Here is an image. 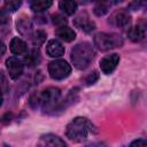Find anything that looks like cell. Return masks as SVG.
<instances>
[{
	"mask_svg": "<svg viewBox=\"0 0 147 147\" xmlns=\"http://www.w3.org/2000/svg\"><path fill=\"white\" fill-rule=\"evenodd\" d=\"M130 147H147V142L145 139H137L131 142Z\"/></svg>",
	"mask_w": 147,
	"mask_h": 147,
	"instance_id": "d4e9b609",
	"label": "cell"
},
{
	"mask_svg": "<svg viewBox=\"0 0 147 147\" xmlns=\"http://www.w3.org/2000/svg\"><path fill=\"white\" fill-rule=\"evenodd\" d=\"M5 52H6V45L0 40V57L5 54Z\"/></svg>",
	"mask_w": 147,
	"mask_h": 147,
	"instance_id": "f1b7e54d",
	"label": "cell"
},
{
	"mask_svg": "<svg viewBox=\"0 0 147 147\" xmlns=\"http://www.w3.org/2000/svg\"><path fill=\"white\" fill-rule=\"evenodd\" d=\"M91 132H92L91 122L86 117H82V116L75 117L65 127L67 137L75 142L84 141Z\"/></svg>",
	"mask_w": 147,
	"mask_h": 147,
	"instance_id": "6da1fadb",
	"label": "cell"
},
{
	"mask_svg": "<svg viewBox=\"0 0 147 147\" xmlns=\"http://www.w3.org/2000/svg\"><path fill=\"white\" fill-rule=\"evenodd\" d=\"M46 53L51 57H60L64 54V46L56 39H52L46 45Z\"/></svg>",
	"mask_w": 147,
	"mask_h": 147,
	"instance_id": "8fae6325",
	"label": "cell"
},
{
	"mask_svg": "<svg viewBox=\"0 0 147 147\" xmlns=\"http://www.w3.org/2000/svg\"><path fill=\"white\" fill-rule=\"evenodd\" d=\"M119 62V55L117 53H113V54H109V55H106L105 57L101 59L100 61V68H101V71L106 75H109L111 74L117 64Z\"/></svg>",
	"mask_w": 147,
	"mask_h": 147,
	"instance_id": "52a82bcc",
	"label": "cell"
},
{
	"mask_svg": "<svg viewBox=\"0 0 147 147\" xmlns=\"http://www.w3.org/2000/svg\"><path fill=\"white\" fill-rule=\"evenodd\" d=\"M86 147H108L105 142H100V141H98V142H92V144H90V145H87Z\"/></svg>",
	"mask_w": 147,
	"mask_h": 147,
	"instance_id": "4316f807",
	"label": "cell"
},
{
	"mask_svg": "<svg viewBox=\"0 0 147 147\" xmlns=\"http://www.w3.org/2000/svg\"><path fill=\"white\" fill-rule=\"evenodd\" d=\"M40 60H41V59H40V53H39L38 49H33V51H32L30 54H28V56H25V59H24L25 63L29 64L30 67L38 64V63L40 62Z\"/></svg>",
	"mask_w": 147,
	"mask_h": 147,
	"instance_id": "d6986e66",
	"label": "cell"
},
{
	"mask_svg": "<svg viewBox=\"0 0 147 147\" xmlns=\"http://www.w3.org/2000/svg\"><path fill=\"white\" fill-rule=\"evenodd\" d=\"M55 34H56L59 38H61L62 40L68 41V42L72 41V40L76 38V32H75L71 28H69V26L57 28L56 31H55Z\"/></svg>",
	"mask_w": 147,
	"mask_h": 147,
	"instance_id": "5bb4252c",
	"label": "cell"
},
{
	"mask_svg": "<svg viewBox=\"0 0 147 147\" xmlns=\"http://www.w3.org/2000/svg\"><path fill=\"white\" fill-rule=\"evenodd\" d=\"M36 147H67L65 142L57 136L48 133L40 137Z\"/></svg>",
	"mask_w": 147,
	"mask_h": 147,
	"instance_id": "ba28073f",
	"label": "cell"
},
{
	"mask_svg": "<svg viewBox=\"0 0 147 147\" xmlns=\"http://www.w3.org/2000/svg\"><path fill=\"white\" fill-rule=\"evenodd\" d=\"M127 36H129V38L132 41L137 42V41H140V40L144 39V37H145V30H144V28H141L139 25H136V26H132V28L129 29Z\"/></svg>",
	"mask_w": 147,
	"mask_h": 147,
	"instance_id": "9a60e30c",
	"label": "cell"
},
{
	"mask_svg": "<svg viewBox=\"0 0 147 147\" xmlns=\"http://www.w3.org/2000/svg\"><path fill=\"white\" fill-rule=\"evenodd\" d=\"M98 79H99V74H98L96 71H93V72H90V74L85 77L84 82H85L86 85H92V84H94Z\"/></svg>",
	"mask_w": 147,
	"mask_h": 147,
	"instance_id": "603a6c76",
	"label": "cell"
},
{
	"mask_svg": "<svg viewBox=\"0 0 147 147\" xmlns=\"http://www.w3.org/2000/svg\"><path fill=\"white\" fill-rule=\"evenodd\" d=\"M111 7V2H108V1H99L95 3L94 6V14L96 16H103L105 14H107L109 11Z\"/></svg>",
	"mask_w": 147,
	"mask_h": 147,
	"instance_id": "e0dca14e",
	"label": "cell"
},
{
	"mask_svg": "<svg viewBox=\"0 0 147 147\" xmlns=\"http://www.w3.org/2000/svg\"><path fill=\"white\" fill-rule=\"evenodd\" d=\"M6 67H7V71L9 74V77L13 79V80H16L18 79L22 74H23V62L21 60H18L17 57H9L7 59L6 61Z\"/></svg>",
	"mask_w": 147,
	"mask_h": 147,
	"instance_id": "8992f818",
	"label": "cell"
},
{
	"mask_svg": "<svg viewBox=\"0 0 147 147\" xmlns=\"http://www.w3.org/2000/svg\"><path fill=\"white\" fill-rule=\"evenodd\" d=\"M9 47H10L11 53L15 54V55H23L28 52V46H26L25 41L22 40L18 37H15V38L11 39Z\"/></svg>",
	"mask_w": 147,
	"mask_h": 147,
	"instance_id": "4fadbf2b",
	"label": "cell"
},
{
	"mask_svg": "<svg viewBox=\"0 0 147 147\" xmlns=\"http://www.w3.org/2000/svg\"><path fill=\"white\" fill-rule=\"evenodd\" d=\"M9 22V11L6 8L0 9V25L7 24Z\"/></svg>",
	"mask_w": 147,
	"mask_h": 147,
	"instance_id": "cb8c5ba5",
	"label": "cell"
},
{
	"mask_svg": "<svg viewBox=\"0 0 147 147\" xmlns=\"http://www.w3.org/2000/svg\"><path fill=\"white\" fill-rule=\"evenodd\" d=\"M59 7L64 14L72 15L77 9V2H75V1H60Z\"/></svg>",
	"mask_w": 147,
	"mask_h": 147,
	"instance_id": "ac0fdd59",
	"label": "cell"
},
{
	"mask_svg": "<svg viewBox=\"0 0 147 147\" xmlns=\"http://www.w3.org/2000/svg\"><path fill=\"white\" fill-rule=\"evenodd\" d=\"M52 6V1L49 0H34L31 2L30 7L33 11H37V13H41V11H45L46 9H48L49 7Z\"/></svg>",
	"mask_w": 147,
	"mask_h": 147,
	"instance_id": "2e32d148",
	"label": "cell"
},
{
	"mask_svg": "<svg viewBox=\"0 0 147 147\" xmlns=\"http://www.w3.org/2000/svg\"><path fill=\"white\" fill-rule=\"evenodd\" d=\"M30 106L33 109L39 108V101H38V95L37 94H32L31 95V98H30Z\"/></svg>",
	"mask_w": 147,
	"mask_h": 147,
	"instance_id": "484cf974",
	"label": "cell"
},
{
	"mask_svg": "<svg viewBox=\"0 0 147 147\" xmlns=\"http://www.w3.org/2000/svg\"><path fill=\"white\" fill-rule=\"evenodd\" d=\"M93 57H94V49L92 45L87 41L77 44L71 51L72 64L79 70L86 69L92 62Z\"/></svg>",
	"mask_w": 147,
	"mask_h": 147,
	"instance_id": "7a4b0ae2",
	"label": "cell"
},
{
	"mask_svg": "<svg viewBox=\"0 0 147 147\" xmlns=\"http://www.w3.org/2000/svg\"><path fill=\"white\" fill-rule=\"evenodd\" d=\"M111 23L121 29H126L131 24V16L125 10L116 11L111 17Z\"/></svg>",
	"mask_w": 147,
	"mask_h": 147,
	"instance_id": "30bf717a",
	"label": "cell"
},
{
	"mask_svg": "<svg viewBox=\"0 0 147 147\" xmlns=\"http://www.w3.org/2000/svg\"><path fill=\"white\" fill-rule=\"evenodd\" d=\"M46 32L45 31H42V30H37L34 33H33V36H32V41H33V45L34 46H40V45H42L44 42H45V40H46Z\"/></svg>",
	"mask_w": 147,
	"mask_h": 147,
	"instance_id": "ffe728a7",
	"label": "cell"
},
{
	"mask_svg": "<svg viewBox=\"0 0 147 147\" xmlns=\"http://www.w3.org/2000/svg\"><path fill=\"white\" fill-rule=\"evenodd\" d=\"M16 29L20 32L21 36L26 37V38H32L33 36V26L30 21V18L25 15H22L17 22H16Z\"/></svg>",
	"mask_w": 147,
	"mask_h": 147,
	"instance_id": "9c48e42d",
	"label": "cell"
},
{
	"mask_svg": "<svg viewBox=\"0 0 147 147\" xmlns=\"http://www.w3.org/2000/svg\"><path fill=\"white\" fill-rule=\"evenodd\" d=\"M52 21H53V24L56 25V26H59V28L65 26V24L68 22V20L63 15H61V14H54L52 16Z\"/></svg>",
	"mask_w": 147,
	"mask_h": 147,
	"instance_id": "44dd1931",
	"label": "cell"
},
{
	"mask_svg": "<svg viewBox=\"0 0 147 147\" xmlns=\"http://www.w3.org/2000/svg\"><path fill=\"white\" fill-rule=\"evenodd\" d=\"M74 23H75V25H76L77 28L82 29V30L85 31V32H91V31H93V30L95 29L94 22L91 21L86 14H80V15H78V16L75 18Z\"/></svg>",
	"mask_w": 147,
	"mask_h": 147,
	"instance_id": "7c38bea8",
	"label": "cell"
},
{
	"mask_svg": "<svg viewBox=\"0 0 147 147\" xmlns=\"http://www.w3.org/2000/svg\"><path fill=\"white\" fill-rule=\"evenodd\" d=\"M2 93H1V91H0V107H1V105H2Z\"/></svg>",
	"mask_w": 147,
	"mask_h": 147,
	"instance_id": "f546056e",
	"label": "cell"
},
{
	"mask_svg": "<svg viewBox=\"0 0 147 147\" xmlns=\"http://www.w3.org/2000/svg\"><path fill=\"white\" fill-rule=\"evenodd\" d=\"M94 46L100 51H109L123 45V38L117 33L99 32L93 38Z\"/></svg>",
	"mask_w": 147,
	"mask_h": 147,
	"instance_id": "277c9868",
	"label": "cell"
},
{
	"mask_svg": "<svg viewBox=\"0 0 147 147\" xmlns=\"http://www.w3.org/2000/svg\"><path fill=\"white\" fill-rule=\"evenodd\" d=\"M141 5H144V3H142V2H137V1H136V2H131V3L129 5V7L132 8L133 10H136V9H139Z\"/></svg>",
	"mask_w": 147,
	"mask_h": 147,
	"instance_id": "83f0119b",
	"label": "cell"
},
{
	"mask_svg": "<svg viewBox=\"0 0 147 147\" xmlns=\"http://www.w3.org/2000/svg\"><path fill=\"white\" fill-rule=\"evenodd\" d=\"M39 107L45 113H54L60 103L61 91L57 87H47L40 93H37Z\"/></svg>",
	"mask_w": 147,
	"mask_h": 147,
	"instance_id": "3957f363",
	"label": "cell"
},
{
	"mask_svg": "<svg viewBox=\"0 0 147 147\" xmlns=\"http://www.w3.org/2000/svg\"><path fill=\"white\" fill-rule=\"evenodd\" d=\"M22 5V1H17V0H9L5 2V7L8 11H15L20 8V6Z\"/></svg>",
	"mask_w": 147,
	"mask_h": 147,
	"instance_id": "7402d4cb",
	"label": "cell"
},
{
	"mask_svg": "<svg viewBox=\"0 0 147 147\" xmlns=\"http://www.w3.org/2000/svg\"><path fill=\"white\" fill-rule=\"evenodd\" d=\"M48 72L53 79L62 80L70 75L71 67L64 60H55L48 64Z\"/></svg>",
	"mask_w": 147,
	"mask_h": 147,
	"instance_id": "5b68a950",
	"label": "cell"
}]
</instances>
